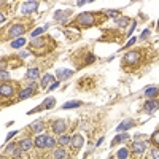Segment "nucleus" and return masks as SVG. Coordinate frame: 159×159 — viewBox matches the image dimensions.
Returning a JSON list of instances; mask_svg holds the SVG:
<instances>
[{"label":"nucleus","instance_id":"58836bf2","mask_svg":"<svg viewBox=\"0 0 159 159\" xmlns=\"http://www.w3.org/2000/svg\"><path fill=\"white\" fill-rule=\"evenodd\" d=\"M6 21V19H5V14H2V16H0V22H2V24H3V22H5Z\"/></svg>","mask_w":159,"mask_h":159},{"label":"nucleus","instance_id":"0eeeda50","mask_svg":"<svg viewBox=\"0 0 159 159\" xmlns=\"http://www.w3.org/2000/svg\"><path fill=\"white\" fill-rule=\"evenodd\" d=\"M83 135H80V134H75L72 137V145H73V148L75 150H80L81 146H83Z\"/></svg>","mask_w":159,"mask_h":159},{"label":"nucleus","instance_id":"4468645a","mask_svg":"<svg viewBox=\"0 0 159 159\" xmlns=\"http://www.w3.org/2000/svg\"><path fill=\"white\" fill-rule=\"evenodd\" d=\"M46 140H48L46 135H38V137L35 138V146H37V148H45V146H46Z\"/></svg>","mask_w":159,"mask_h":159},{"label":"nucleus","instance_id":"c756f323","mask_svg":"<svg viewBox=\"0 0 159 159\" xmlns=\"http://www.w3.org/2000/svg\"><path fill=\"white\" fill-rule=\"evenodd\" d=\"M54 145H56L54 138H53V137H48V140H46V148H53Z\"/></svg>","mask_w":159,"mask_h":159},{"label":"nucleus","instance_id":"4be33fe9","mask_svg":"<svg viewBox=\"0 0 159 159\" xmlns=\"http://www.w3.org/2000/svg\"><path fill=\"white\" fill-rule=\"evenodd\" d=\"M116 156H118L119 159H127V158H129V150H127V148H121V150H118Z\"/></svg>","mask_w":159,"mask_h":159},{"label":"nucleus","instance_id":"2f4dec72","mask_svg":"<svg viewBox=\"0 0 159 159\" xmlns=\"http://www.w3.org/2000/svg\"><path fill=\"white\" fill-rule=\"evenodd\" d=\"M135 41H137V38H135V37H132V38H130V40H129V43H127V45H124V48H129V46L135 45Z\"/></svg>","mask_w":159,"mask_h":159},{"label":"nucleus","instance_id":"412c9836","mask_svg":"<svg viewBox=\"0 0 159 159\" xmlns=\"http://www.w3.org/2000/svg\"><path fill=\"white\" fill-rule=\"evenodd\" d=\"M26 76H27L29 80L34 81V80L38 76V70H37V68H29V70H27V73H26Z\"/></svg>","mask_w":159,"mask_h":159},{"label":"nucleus","instance_id":"7c9ffc66","mask_svg":"<svg viewBox=\"0 0 159 159\" xmlns=\"http://www.w3.org/2000/svg\"><path fill=\"white\" fill-rule=\"evenodd\" d=\"M151 156H153V159H159V148L151 150Z\"/></svg>","mask_w":159,"mask_h":159},{"label":"nucleus","instance_id":"6e6552de","mask_svg":"<svg viewBox=\"0 0 159 159\" xmlns=\"http://www.w3.org/2000/svg\"><path fill=\"white\" fill-rule=\"evenodd\" d=\"M53 130L56 134H62L65 130V123L62 121V119H57V121L53 123Z\"/></svg>","mask_w":159,"mask_h":159},{"label":"nucleus","instance_id":"a878e982","mask_svg":"<svg viewBox=\"0 0 159 159\" xmlns=\"http://www.w3.org/2000/svg\"><path fill=\"white\" fill-rule=\"evenodd\" d=\"M70 142H72V138L68 137V135H62V137L59 138V143H61V145H68Z\"/></svg>","mask_w":159,"mask_h":159},{"label":"nucleus","instance_id":"f704fd0d","mask_svg":"<svg viewBox=\"0 0 159 159\" xmlns=\"http://www.w3.org/2000/svg\"><path fill=\"white\" fill-rule=\"evenodd\" d=\"M56 88H59V83H53L51 86L48 88V91H54V89H56Z\"/></svg>","mask_w":159,"mask_h":159},{"label":"nucleus","instance_id":"bb28decb","mask_svg":"<svg viewBox=\"0 0 159 159\" xmlns=\"http://www.w3.org/2000/svg\"><path fill=\"white\" fill-rule=\"evenodd\" d=\"M64 158H65V151L64 150L54 151V159H64Z\"/></svg>","mask_w":159,"mask_h":159},{"label":"nucleus","instance_id":"9d476101","mask_svg":"<svg viewBox=\"0 0 159 159\" xmlns=\"http://www.w3.org/2000/svg\"><path fill=\"white\" fill-rule=\"evenodd\" d=\"M32 130L35 134H41L45 130V121H41V119H38V121H35L32 124Z\"/></svg>","mask_w":159,"mask_h":159},{"label":"nucleus","instance_id":"aec40b11","mask_svg":"<svg viewBox=\"0 0 159 159\" xmlns=\"http://www.w3.org/2000/svg\"><path fill=\"white\" fill-rule=\"evenodd\" d=\"M46 29H48V26H45V27H38V29H35L34 32H30V37H32L34 40H35V38H37L38 35H41V34H43Z\"/></svg>","mask_w":159,"mask_h":159},{"label":"nucleus","instance_id":"393cba45","mask_svg":"<svg viewBox=\"0 0 159 159\" xmlns=\"http://www.w3.org/2000/svg\"><path fill=\"white\" fill-rule=\"evenodd\" d=\"M115 22H116V24H118L119 27H124V26L127 24V22H129V19H127V18H116Z\"/></svg>","mask_w":159,"mask_h":159},{"label":"nucleus","instance_id":"a211bd4d","mask_svg":"<svg viewBox=\"0 0 159 159\" xmlns=\"http://www.w3.org/2000/svg\"><path fill=\"white\" fill-rule=\"evenodd\" d=\"M53 75H49V73H46V75L41 78V88H49V83H53Z\"/></svg>","mask_w":159,"mask_h":159},{"label":"nucleus","instance_id":"f257e3e1","mask_svg":"<svg viewBox=\"0 0 159 159\" xmlns=\"http://www.w3.org/2000/svg\"><path fill=\"white\" fill-rule=\"evenodd\" d=\"M54 48V41L51 37H41V38H35V40L30 41L29 49L30 53L37 54V56H43L45 53L51 51Z\"/></svg>","mask_w":159,"mask_h":159},{"label":"nucleus","instance_id":"2eb2a0df","mask_svg":"<svg viewBox=\"0 0 159 159\" xmlns=\"http://www.w3.org/2000/svg\"><path fill=\"white\" fill-rule=\"evenodd\" d=\"M156 108H159V102H158V100H148V102L145 103V110L146 111H154Z\"/></svg>","mask_w":159,"mask_h":159},{"label":"nucleus","instance_id":"a19ab883","mask_svg":"<svg viewBox=\"0 0 159 159\" xmlns=\"http://www.w3.org/2000/svg\"><path fill=\"white\" fill-rule=\"evenodd\" d=\"M158 30H159V22H158Z\"/></svg>","mask_w":159,"mask_h":159},{"label":"nucleus","instance_id":"cd10ccee","mask_svg":"<svg viewBox=\"0 0 159 159\" xmlns=\"http://www.w3.org/2000/svg\"><path fill=\"white\" fill-rule=\"evenodd\" d=\"M151 142H153L156 146H159V130H156V132L153 134V137H151Z\"/></svg>","mask_w":159,"mask_h":159},{"label":"nucleus","instance_id":"473e14b6","mask_svg":"<svg viewBox=\"0 0 159 159\" xmlns=\"http://www.w3.org/2000/svg\"><path fill=\"white\" fill-rule=\"evenodd\" d=\"M21 154H22V150H21V148H16V150H14V158H21Z\"/></svg>","mask_w":159,"mask_h":159},{"label":"nucleus","instance_id":"c9c22d12","mask_svg":"<svg viewBox=\"0 0 159 159\" xmlns=\"http://www.w3.org/2000/svg\"><path fill=\"white\" fill-rule=\"evenodd\" d=\"M16 134H18V132H14V130H13V132H10L8 135H6V142H8V140H11V138H13Z\"/></svg>","mask_w":159,"mask_h":159},{"label":"nucleus","instance_id":"5701e85b","mask_svg":"<svg viewBox=\"0 0 159 159\" xmlns=\"http://www.w3.org/2000/svg\"><path fill=\"white\" fill-rule=\"evenodd\" d=\"M24 45H26V40H24V38H18V40H14L13 43H11V46H13L14 49H18V48H22Z\"/></svg>","mask_w":159,"mask_h":159},{"label":"nucleus","instance_id":"f8f14e48","mask_svg":"<svg viewBox=\"0 0 159 159\" xmlns=\"http://www.w3.org/2000/svg\"><path fill=\"white\" fill-rule=\"evenodd\" d=\"M134 121H130V119H127V121H124V123H121L119 124L118 127H116V130H118V132H123V130H127V129H130V127L134 126Z\"/></svg>","mask_w":159,"mask_h":159},{"label":"nucleus","instance_id":"9b49d317","mask_svg":"<svg viewBox=\"0 0 159 159\" xmlns=\"http://www.w3.org/2000/svg\"><path fill=\"white\" fill-rule=\"evenodd\" d=\"M72 70H67V68H61V70H57V81L61 80H65L68 78V76H72Z\"/></svg>","mask_w":159,"mask_h":159},{"label":"nucleus","instance_id":"37998d69","mask_svg":"<svg viewBox=\"0 0 159 159\" xmlns=\"http://www.w3.org/2000/svg\"><path fill=\"white\" fill-rule=\"evenodd\" d=\"M68 159H72V158H68Z\"/></svg>","mask_w":159,"mask_h":159},{"label":"nucleus","instance_id":"ddd939ff","mask_svg":"<svg viewBox=\"0 0 159 159\" xmlns=\"http://www.w3.org/2000/svg\"><path fill=\"white\" fill-rule=\"evenodd\" d=\"M34 92H35V91H34V89H30V88H26L24 91H21V92H19V96H18V100H24V99H29L30 96L34 94Z\"/></svg>","mask_w":159,"mask_h":159},{"label":"nucleus","instance_id":"e433bc0d","mask_svg":"<svg viewBox=\"0 0 159 159\" xmlns=\"http://www.w3.org/2000/svg\"><path fill=\"white\" fill-rule=\"evenodd\" d=\"M107 14H110V16H118L119 11H113V10H110V11H107Z\"/></svg>","mask_w":159,"mask_h":159},{"label":"nucleus","instance_id":"4c0bfd02","mask_svg":"<svg viewBox=\"0 0 159 159\" xmlns=\"http://www.w3.org/2000/svg\"><path fill=\"white\" fill-rule=\"evenodd\" d=\"M5 78H8V72L2 70V80H5Z\"/></svg>","mask_w":159,"mask_h":159},{"label":"nucleus","instance_id":"f03ea898","mask_svg":"<svg viewBox=\"0 0 159 159\" xmlns=\"http://www.w3.org/2000/svg\"><path fill=\"white\" fill-rule=\"evenodd\" d=\"M76 21L83 27H91V26L100 24V22L105 21V14L103 13H83L76 18Z\"/></svg>","mask_w":159,"mask_h":159},{"label":"nucleus","instance_id":"6ab92c4d","mask_svg":"<svg viewBox=\"0 0 159 159\" xmlns=\"http://www.w3.org/2000/svg\"><path fill=\"white\" fill-rule=\"evenodd\" d=\"M76 107H81V102L80 100H72V102H67L62 105V110H68V108H76Z\"/></svg>","mask_w":159,"mask_h":159},{"label":"nucleus","instance_id":"dca6fc26","mask_svg":"<svg viewBox=\"0 0 159 159\" xmlns=\"http://www.w3.org/2000/svg\"><path fill=\"white\" fill-rule=\"evenodd\" d=\"M145 96H146V97H150V99L156 97V96H159V88H148L145 91Z\"/></svg>","mask_w":159,"mask_h":159},{"label":"nucleus","instance_id":"c85d7f7f","mask_svg":"<svg viewBox=\"0 0 159 159\" xmlns=\"http://www.w3.org/2000/svg\"><path fill=\"white\" fill-rule=\"evenodd\" d=\"M67 14H68V11H57V13L54 14V16H56V19H59V21H64L62 18L67 16Z\"/></svg>","mask_w":159,"mask_h":159},{"label":"nucleus","instance_id":"79ce46f5","mask_svg":"<svg viewBox=\"0 0 159 159\" xmlns=\"http://www.w3.org/2000/svg\"><path fill=\"white\" fill-rule=\"evenodd\" d=\"M110 159H115V158H110Z\"/></svg>","mask_w":159,"mask_h":159},{"label":"nucleus","instance_id":"72a5a7b5","mask_svg":"<svg viewBox=\"0 0 159 159\" xmlns=\"http://www.w3.org/2000/svg\"><path fill=\"white\" fill-rule=\"evenodd\" d=\"M148 35H150V30H146V29H145V30H143V34H142V37H140V38H142V40H145V38L148 37Z\"/></svg>","mask_w":159,"mask_h":159},{"label":"nucleus","instance_id":"ea45409f","mask_svg":"<svg viewBox=\"0 0 159 159\" xmlns=\"http://www.w3.org/2000/svg\"><path fill=\"white\" fill-rule=\"evenodd\" d=\"M103 142V138H99V140H97V143H96V146H99L100 145V143H102Z\"/></svg>","mask_w":159,"mask_h":159},{"label":"nucleus","instance_id":"20e7f679","mask_svg":"<svg viewBox=\"0 0 159 159\" xmlns=\"http://www.w3.org/2000/svg\"><path fill=\"white\" fill-rule=\"evenodd\" d=\"M26 32V27L22 24H16L10 29V34H8V38H14V37H19Z\"/></svg>","mask_w":159,"mask_h":159},{"label":"nucleus","instance_id":"39448f33","mask_svg":"<svg viewBox=\"0 0 159 159\" xmlns=\"http://www.w3.org/2000/svg\"><path fill=\"white\" fill-rule=\"evenodd\" d=\"M0 94H2L3 99H5V97H11V96L14 94L13 86L8 84V83H2V86H0Z\"/></svg>","mask_w":159,"mask_h":159},{"label":"nucleus","instance_id":"7ed1b4c3","mask_svg":"<svg viewBox=\"0 0 159 159\" xmlns=\"http://www.w3.org/2000/svg\"><path fill=\"white\" fill-rule=\"evenodd\" d=\"M138 61H140V53L138 51H130V53H127L126 56H124V65H135V64H138Z\"/></svg>","mask_w":159,"mask_h":159},{"label":"nucleus","instance_id":"b1692460","mask_svg":"<svg viewBox=\"0 0 159 159\" xmlns=\"http://www.w3.org/2000/svg\"><path fill=\"white\" fill-rule=\"evenodd\" d=\"M127 137H129V135H127V134H119V135H116V137H115V140L113 142H111V145H116V143H119V142H123V140H126V138Z\"/></svg>","mask_w":159,"mask_h":159},{"label":"nucleus","instance_id":"423d86ee","mask_svg":"<svg viewBox=\"0 0 159 159\" xmlns=\"http://www.w3.org/2000/svg\"><path fill=\"white\" fill-rule=\"evenodd\" d=\"M38 6V2H26L24 5H22V13L27 14V13H32V11H35Z\"/></svg>","mask_w":159,"mask_h":159},{"label":"nucleus","instance_id":"f3484780","mask_svg":"<svg viewBox=\"0 0 159 159\" xmlns=\"http://www.w3.org/2000/svg\"><path fill=\"white\" fill-rule=\"evenodd\" d=\"M19 146H21L22 151H29L32 148V140H30V138H24V140L19 143Z\"/></svg>","mask_w":159,"mask_h":159},{"label":"nucleus","instance_id":"1a4fd4ad","mask_svg":"<svg viewBox=\"0 0 159 159\" xmlns=\"http://www.w3.org/2000/svg\"><path fill=\"white\" fill-rule=\"evenodd\" d=\"M130 150L134 151V153H143V151L146 150V143H140V142H134L132 145H130Z\"/></svg>","mask_w":159,"mask_h":159}]
</instances>
